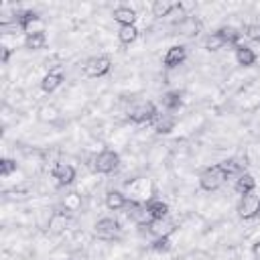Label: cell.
Instances as JSON below:
<instances>
[{
	"instance_id": "6da1fadb",
	"label": "cell",
	"mask_w": 260,
	"mask_h": 260,
	"mask_svg": "<svg viewBox=\"0 0 260 260\" xmlns=\"http://www.w3.org/2000/svg\"><path fill=\"white\" fill-rule=\"evenodd\" d=\"M228 177H230V175H228L223 162H221V165L207 167V169L201 171V175H199V187H201L203 191H217V189L225 183Z\"/></svg>"
},
{
	"instance_id": "7a4b0ae2",
	"label": "cell",
	"mask_w": 260,
	"mask_h": 260,
	"mask_svg": "<svg viewBox=\"0 0 260 260\" xmlns=\"http://www.w3.org/2000/svg\"><path fill=\"white\" fill-rule=\"evenodd\" d=\"M118 165H120V154H118L116 150H112V148H104V150L93 158V169H95L98 173H102V175L114 173V171L118 169Z\"/></svg>"
},
{
	"instance_id": "3957f363",
	"label": "cell",
	"mask_w": 260,
	"mask_h": 260,
	"mask_svg": "<svg viewBox=\"0 0 260 260\" xmlns=\"http://www.w3.org/2000/svg\"><path fill=\"white\" fill-rule=\"evenodd\" d=\"M260 213V197L256 193L242 195L238 201V215L242 219H254Z\"/></svg>"
},
{
	"instance_id": "277c9868",
	"label": "cell",
	"mask_w": 260,
	"mask_h": 260,
	"mask_svg": "<svg viewBox=\"0 0 260 260\" xmlns=\"http://www.w3.org/2000/svg\"><path fill=\"white\" fill-rule=\"evenodd\" d=\"M110 69H112V59H110L108 55L91 57V59L83 65V73H85L87 77H102V75H106Z\"/></svg>"
},
{
	"instance_id": "5b68a950",
	"label": "cell",
	"mask_w": 260,
	"mask_h": 260,
	"mask_svg": "<svg viewBox=\"0 0 260 260\" xmlns=\"http://www.w3.org/2000/svg\"><path fill=\"white\" fill-rule=\"evenodd\" d=\"M160 112L156 110V106L152 102H144V104H138L132 108L130 112V120L134 124H148V122H154V118L158 116Z\"/></svg>"
},
{
	"instance_id": "8992f818",
	"label": "cell",
	"mask_w": 260,
	"mask_h": 260,
	"mask_svg": "<svg viewBox=\"0 0 260 260\" xmlns=\"http://www.w3.org/2000/svg\"><path fill=\"white\" fill-rule=\"evenodd\" d=\"M51 175H53V179L57 181L59 187H67V185H71L75 181V167L67 165V162H59V165L53 167Z\"/></svg>"
},
{
	"instance_id": "52a82bcc",
	"label": "cell",
	"mask_w": 260,
	"mask_h": 260,
	"mask_svg": "<svg viewBox=\"0 0 260 260\" xmlns=\"http://www.w3.org/2000/svg\"><path fill=\"white\" fill-rule=\"evenodd\" d=\"M185 59H187V49H185L183 45H173V47H169V51L165 53L162 63H165V67L173 69V67H179Z\"/></svg>"
},
{
	"instance_id": "ba28073f",
	"label": "cell",
	"mask_w": 260,
	"mask_h": 260,
	"mask_svg": "<svg viewBox=\"0 0 260 260\" xmlns=\"http://www.w3.org/2000/svg\"><path fill=\"white\" fill-rule=\"evenodd\" d=\"M118 232H120V223L114 217H102L95 221V234L100 238H112Z\"/></svg>"
},
{
	"instance_id": "9c48e42d",
	"label": "cell",
	"mask_w": 260,
	"mask_h": 260,
	"mask_svg": "<svg viewBox=\"0 0 260 260\" xmlns=\"http://www.w3.org/2000/svg\"><path fill=\"white\" fill-rule=\"evenodd\" d=\"M63 79H65V75H63L61 69L49 71V73H45L43 79H41V89H43L45 93H51V91H55V89L63 83Z\"/></svg>"
},
{
	"instance_id": "30bf717a",
	"label": "cell",
	"mask_w": 260,
	"mask_h": 260,
	"mask_svg": "<svg viewBox=\"0 0 260 260\" xmlns=\"http://www.w3.org/2000/svg\"><path fill=\"white\" fill-rule=\"evenodd\" d=\"M234 55H236V63L242 65V67H252L258 61V55L248 45H236V53Z\"/></svg>"
},
{
	"instance_id": "8fae6325",
	"label": "cell",
	"mask_w": 260,
	"mask_h": 260,
	"mask_svg": "<svg viewBox=\"0 0 260 260\" xmlns=\"http://www.w3.org/2000/svg\"><path fill=\"white\" fill-rule=\"evenodd\" d=\"M234 191L240 193V195H248V193H254L256 191V179L254 175L250 173H240L236 183H234Z\"/></svg>"
},
{
	"instance_id": "7c38bea8",
	"label": "cell",
	"mask_w": 260,
	"mask_h": 260,
	"mask_svg": "<svg viewBox=\"0 0 260 260\" xmlns=\"http://www.w3.org/2000/svg\"><path fill=\"white\" fill-rule=\"evenodd\" d=\"M104 203H106V207H108L110 211H118V209H124V207L128 205V197H126L122 191H118V189H110V191L106 193Z\"/></svg>"
},
{
	"instance_id": "4fadbf2b",
	"label": "cell",
	"mask_w": 260,
	"mask_h": 260,
	"mask_svg": "<svg viewBox=\"0 0 260 260\" xmlns=\"http://www.w3.org/2000/svg\"><path fill=\"white\" fill-rule=\"evenodd\" d=\"M112 16H114V20L120 24V26H128V24H134L136 22V10L134 8H130V6H118V8H114L112 10Z\"/></svg>"
},
{
	"instance_id": "5bb4252c",
	"label": "cell",
	"mask_w": 260,
	"mask_h": 260,
	"mask_svg": "<svg viewBox=\"0 0 260 260\" xmlns=\"http://www.w3.org/2000/svg\"><path fill=\"white\" fill-rule=\"evenodd\" d=\"M146 209H148L152 221H162V219H167V215H169V205H167L162 199H150V201L146 203Z\"/></svg>"
},
{
	"instance_id": "9a60e30c",
	"label": "cell",
	"mask_w": 260,
	"mask_h": 260,
	"mask_svg": "<svg viewBox=\"0 0 260 260\" xmlns=\"http://www.w3.org/2000/svg\"><path fill=\"white\" fill-rule=\"evenodd\" d=\"M225 45H230V43H228L225 35L221 32V28L215 30V32H211V35H207V37L203 39V49H205V51H219V49H223Z\"/></svg>"
},
{
	"instance_id": "2e32d148",
	"label": "cell",
	"mask_w": 260,
	"mask_h": 260,
	"mask_svg": "<svg viewBox=\"0 0 260 260\" xmlns=\"http://www.w3.org/2000/svg\"><path fill=\"white\" fill-rule=\"evenodd\" d=\"M45 43H47L45 30H30V32H26V37H24V47H26L28 51H39V49L45 47Z\"/></svg>"
},
{
	"instance_id": "e0dca14e",
	"label": "cell",
	"mask_w": 260,
	"mask_h": 260,
	"mask_svg": "<svg viewBox=\"0 0 260 260\" xmlns=\"http://www.w3.org/2000/svg\"><path fill=\"white\" fill-rule=\"evenodd\" d=\"M175 8H179V4H177V2H171V0H154V2H152V6H150L152 16H156V18L169 16Z\"/></svg>"
},
{
	"instance_id": "ac0fdd59",
	"label": "cell",
	"mask_w": 260,
	"mask_h": 260,
	"mask_svg": "<svg viewBox=\"0 0 260 260\" xmlns=\"http://www.w3.org/2000/svg\"><path fill=\"white\" fill-rule=\"evenodd\" d=\"M37 120L45 122V124H53L55 120H59V108L53 104H45L37 110Z\"/></svg>"
},
{
	"instance_id": "d6986e66",
	"label": "cell",
	"mask_w": 260,
	"mask_h": 260,
	"mask_svg": "<svg viewBox=\"0 0 260 260\" xmlns=\"http://www.w3.org/2000/svg\"><path fill=\"white\" fill-rule=\"evenodd\" d=\"M173 128H175V118H173V116H169V114H158V116L154 118V130H156V132L167 134V132H171Z\"/></svg>"
},
{
	"instance_id": "ffe728a7",
	"label": "cell",
	"mask_w": 260,
	"mask_h": 260,
	"mask_svg": "<svg viewBox=\"0 0 260 260\" xmlns=\"http://www.w3.org/2000/svg\"><path fill=\"white\" fill-rule=\"evenodd\" d=\"M65 225H67V215H65L63 211H55V213L49 217V223H47L49 232H53V234L63 232V230H65Z\"/></svg>"
},
{
	"instance_id": "44dd1931",
	"label": "cell",
	"mask_w": 260,
	"mask_h": 260,
	"mask_svg": "<svg viewBox=\"0 0 260 260\" xmlns=\"http://www.w3.org/2000/svg\"><path fill=\"white\" fill-rule=\"evenodd\" d=\"M118 39H120L122 45H130V43H134V41L138 39V28H136V24L120 26V30H118Z\"/></svg>"
},
{
	"instance_id": "7402d4cb",
	"label": "cell",
	"mask_w": 260,
	"mask_h": 260,
	"mask_svg": "<svg viewBox=\"0 0 260 260\" xmlns=\"http://www.w3.org/2000/svg\"><path fill=\"white\" fill-rule=\"evenodd\" d=\"M197 28H199V22H197L195 18H191V16L183 18V20L179 22V26H177V30H179L181 35H195Z\"/></svg>"
},
{
	"instance_id": "603a6c76",
	"label": "cell",
	"mask_w": 260,
	"mask_h": 260,
	"mask_svg": "<svg viewBox=\"0 0 260 260\" xmlns=\"http://www.w3.org/2000/svg\"><path fill=\"white\" fill-rule=\"evenodd\" d=\"M162 106L167 110H177L181 106V93L179 91H167L162 95Z\"/></svg>"
},
{
	"instance_id": "cb8c5ba5",
	"label": "cell",
	"mask_w": 260,
	"mask_h": 260,
	"mask_svg": "<svg viewBox=\"0 0 260 260\" xmlns=\"http://www.w3.org/2000/svg\"><path fill=\"white\" fill-rule=\"evenodd\" d=\"M150 248H152L154 252H158V254H165V252L171 250V238H169V236H156V238L152 240Z\"/></svg>"
},
{
	"instance_id": "d4e9b609",
	"label": "cell",
	"mask_w": 260,
	"mask_h": 260,
	"mask_svg": "<svg viewBox=\"0 0 260 260\" xmlns=\"http://www.w3.org/2000/svg\"><path fill=\"white\" fill-rule=\"evenodd\" d=\"M63 207H65L67 211H77V209L81 207V195H77V193L65 195V197H63Z\"/></svg>"
},
{
	"instance_id": "484cf974",
	"label": "cell",
	"mask_w": 260,
	"mask_h": 260,
	"mask_svg": "<svg viewBox=\"0 0 260 260\" xmlns=\"http://www.w3.org/2000/svg\"><path fill=\"white\" fill-rule=\"evenodd\" d=\"M16 169H18L16 160H12V158H2V160H0V177H8V175H12Z\"/></svg>"
},
{
	"instance_id": "4316f807",
	"label": "cell",
	"mask_w": 260,
	"mask_h": 260,
	"mask_svg": "<svg viewBox=\"0 0 260 260\" xmlns=\"http://www.w3.org/2000/svg\"><path fill=\"white\" fill-rule=\"evenodd\" d=\"M244 37L250 41H260V22H252L244 28Z\"/></svg>"
},
{
	"instance_id": "83f0119b",
	"label": "cell",
	"mask_w": 260,
	"mask_h": 260,
	"mask_svg": "<svg viewBox=\"0 0 260 260\" xmlns=\"http://www.w3.org/2000/svg\"><path fill=\"white\" fill-rule=\"evenodd\" d=\"M252 254H254V258H256V260H260V240H258V242H254V246H252Z\"/></svg>"
}]
</instances>
